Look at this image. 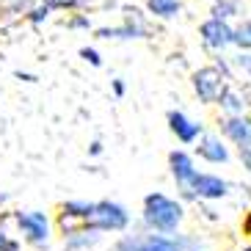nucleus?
Instances as JSON below:
<instances>
[{"label": "nucleus", "mask_w": 251, "mask_h": 251, "mask_svg": "<svg viewBox=\"0 0 251 251\" xmlns=\"http://www.w3.org/2000/svg\"><path fill=\"white\" fill-rule=\"evenodd\" d=\"M144 226L149 232H163V235H174L185 218V210L177 199H169L166 193H149L144 199Z\"/></svg>", "instance_id": "f257e3e1"}, {"label": "nucleus", "mask_w": 251, "mask_h": 251, "mask_svg": "<svg viewBox=\"0 0 251 251\" xmlns=\"http://www.w3.org/2000/svg\"><path fill=\"white\" fill-rule=\"evenodd\" d=\"M193 237L188 235H163V232H144V235H122L113 251H188Z\"/></svg>", "instance_id": "f03ea898"}, {"label": "nucleus", "mask_w": 251, "mask_h": 251, "mask_svg": "<svg viewBox=\"0 0 251 251\" xmlns=\"http://www.w3.org/2000/svg\"><path fill=\"white\" fill-rule=\"evenodd\" d=\"M130 226V213L125 204L111 199L94 201L91 215L83 221V229H94V232H125Z\"/></svg>", "instance_id": "7ed1b4c3"}, {"label": "nucleus", "mask_w": 251, "mask_h": 251, "mask_svg": "<svg viewBox=\"0 0 251 251\" xmlns=\"http://www.w3.org/2000/svg\"><path fill=\"white\" fill-rule=\"evenodd\" d=\"M14 224L20 229V235L25 237V243L33 246L36 251H47L50 249V237H52V226H50V218L47 213L42 210H20L14 213Z\"/></svg>", "instance_id": "20e7f679"}, {"label": "nucleus", "mask_w": 251, "mask_h": 251, "mask_svg": "<svg viewBox=\"0 0 251 251\" xmlns=\"http://www.w3.org/2000/svg\"><path fill=\"white\" fill-rule=\"evenodd\" d=\"M226 75L221 72L218 67H201L193 72L191 83H193V91H196V97H199L201 102H218L224 94V89H226Z\"/></svg>", "instance_id": "39448f33"}, {"label": "nucleus", "mask_w": 251, "mask_h": 251, "mask_svg": "<svg viewBox=\"0 0 251 251\" xmlns=\"http://www.w3.org/2000/svg\"><path fill=\"white\" fill-rule=\"evenodd\" d=\"M199 36H201V45L215 52H221L229 45H235V28L226 20H218V17H210L207 23L199 25Z\"/></svg>", "instance_id": "423d86ee"}, {"label": "nucleus", "mask_w": 251, "mask_h": 251, "mask_svg": "<svg viewBox=\"0 0 251 251\" xmlns=\"http://www.w3.org/2000/svg\"><path fill=\"white\" fill-rule=\"evenodd\" d=\"M169 169H171V177H174L177 188L182 191V196L185 199H193L191 185H193V179H196V174H199L193 157L188 155V152H182V149H174L169 155Z\"/></svg>", "instance_id": "0eeeda50"}, {"label": "nucleus", "mask_w": 251, "mask_h": 251, "mask_svg": "<svg viewBox=\"0 0 251 251\" xmlns=\"http://www.w3.org/2000/svg\"><path fill=\"white\" fill-rule=\"evenodd\" d=\"M191 193H193V199L215 201V199H224L229 193V182L221 179L218 174H196V179L191 185Z\"/></svg>", "instance_id": "6e6552de"}, {"label": "nucleus", "mask_w": 251, "mask_h": 251, "mask_svg": "<svg viewBox=\"0 0 251 251\" xmlns=\"http://www.w3.org/2000/svg\"><path fill=\"white\" fill-rule=\"evenodd\" d=\"M166 119H169V130L177 135V141H182V144H196V141L201 138V133H204V127H201L199 122L188 119L182 111H169Z\"/></svg>", "instance_id": "1a4fd4ad"}, {"label": "nucleus", "mask_w": 251, "mask_h": 251, "mask_svg": "<svg viewBox=\"0 0 251 251\" xmlns=\"http://www.w3.org/2000/svg\"><path fill=\"white\" fill-rule=\"evenodd\" d=\"M196 152H199V157L207 160V163H226L229 160V149L221 141V135H204L201 133Z\"/></svg>", "instance_id": "9d476101"}, {"label": "nucleus", "mask_w": 251, "mask_h": 251, "mask_svg": "<svg viewBox=\"0 0 251 251\" xmlns=\"http://www.w3.org/2000/svg\"><path fill=\"white\" fill-rule=\"evenodd\" d=\"M221 133L226 135L232 144H243V141L251 135V119H246L243 113H237V116H226L221 122Z\"/></svg>", "instance_id": "9b49d317"}, {"label": "nucleus", "mask_w": 251, "mask_h": 251, "mask_svg": "<svg viewBox=\"0 0 251 251\" xmlns=\"http://www.w3.org/2000/svg\"><path fill=\"white\" fill-rule=\"evenodd\" d=\"M97 243H100V232H94V229H77V232L64 237V251H86Z\"/></svg>", "instance_id": "f8f14e48"}, {"label": "nucleus", "mask_w": 251, "mask_h": 251, "mask_svg": "<svg viewBox=\"0 0 251 251\" xmlns=\"http://www.w3.org/2000/svg\"><path fill=\"white\" fill-rule=\"evenodd\" d=\"M182 3L179 0H147V11L157 20H171V17L179 14Z\"/></svg>", "instance_id": "ddd939ff"}, {"label": "nucleus", "mask_w": 251, "mask_h": 251, "mask_svg": "<svg viewBox=\"0 0 251 251\" xmlns=\"http://www.w3.org/2000/svg\"><path fill=\"white\" fill-rule=\"evenodd\" d=\"M218 105H221L224 111L229 113V116H237V113H243V108H246V100L240 94H237L235 89H224V94H221V100H218Z\"/></svg>", "instance_id": "4468645a"}, {"label": "nucleus", "mask_w": 251, "mask_h": 251, "mask_svg": "<svg viewBox=\"0 0 251 251\" xmlns=\"http://www.w3.org/2000/svg\"><path fill=\"white\" fill-rule=\"evenodd\" d=\"M240 14V0H215L213 3V17L229 20V17Z\"/></svg>", "instance_id": "2eb2a0df"}, {"label": "nucleus", "mask_w": 251, "mask_h": 251, "mask_svg": "<svg viewBox=\"0 0 251 251\" xmlns=\"http://www.w3.org/2000/svg\"><path fill=\"white\" fill-rule=\"evenodd\" d=\"M97 39H138V33H135L130 25H119V28H100L97 30Z\"/></svg>", "instance_id": "dca6fc26"}, {"label": "nucleus", "mask_w": 251, "mask_h": 251, "mask_svg": "<svg viewBox=\"0 0 251 251\" xmlns=\"http://www.w3.org/2000/svg\"><path fill=\"white\" fill-rule=\"evenodd\" d=\"M0 251H23L20 240H17L6 226V218H0Z\"/></svg>", "instance_id": "f3484780"}, {"label": "nucleus", "mask_w": 251, "mask_h": 251, "mask_svg": "<svg viewBox=\"0 0 251 251\" xmlns=\"http://www.w3.org/2000/svg\"><path fill=\"white\" fill-rule=\"evenodd\" d=\"M235 45L240 50H251V20H246L243 25L235 28Z\"/></svg>", "instance_id": "a211bd4d"}, {"label": "nucleus", "mask_w": 251, "mask_h": 251, "mask_svg": "<svg viewBox=\"0 0 251 251\" xmlns=\"http://www.w3.org/2000/svg\"><path fill=\"white\" fill-rule=\"evenodd\" d=\"M80 58L89 61L91 67H102V58H100V52L94 47H80Z\"/></svg>", "instance_id": "6ab92c4d"}, {"label": "nucleus", "mask_w": 251, "mask_h": 251, "mask_svg": "<svg viewBox=\"0 0 251 251\" xmlns=\"http://www.w3.org/2000/svg\"><path fill=\"white\" fill-rule=\"evenodd\" d=\"M50 11H52V8H50V6H47V3H45V6L33 8V11H30V14H28V20H30V23H33V25H39V23H42V20H47V17H50Z\"/></svg>", "instance_id": "aec40b11"}, {"label": "nucleus", "mask_w": 251, "mask_h": 251, "mask_svg": "<svg viewBox=\"0 0 251 251\" xmlns=\"http://www.w3.org/2000/svg\"><path fill=\"white\" fill-rule=\"evenodd\" d=\"M67 28H72V30H77V28H91V20L86 14H77V17H72L67 23Z\"/></svg>", "instance_id": "412c9836"}, {"label": "nucleus", "mask_w": 251, "mask_h": 251, "mask_svg": "<svg viewBox=\"0 0 251 251\" xmlns=\"http://www.w3.org/2000/svg\"><path fill=\"white\" fill-rule=\"evenodd\" d=\"M237 149H240V157H243V163L251 169V135L243 141V144H237Z\"/></svg>", "instance_id": "4be33fe9"}, {"label": "nucleus", "mask_w": 251, "mask_h": 251, "mask_svg": "<svg viewBox=\"0 0 251 251\" xmlns=\"http://www.w3.org/2000/svg\"><path fill=\"white\" fill-rule=\"evenodd\" d=\"M235 64H237L240 69H243V72H249V75H251V52H240V55L235 58Z\"/></svg>", "instance_id": "5701e85b"}, {"label": "nucleus", "mask_w": 251, "mask_h": 251, "mask_svg": "<svg viewBox=\"0 0 251 251\" xmlns=\"http://www.w3.org/2000/svg\"><path fill=\"white\" fill-rule=\"evenodd\" d=\"M125 83H122V80H113V94H116V97H125Z\"/></svg>", "instance_id": "b1692460"}, {"label": "nucleus", "mask_w": 251, "mask_h": 251, "mask_svg": "<svg viewBox=\"0 0 251 251\" xmlns=\"http://www.w3.org/2000/svg\"><path fill=\"white\" fill-rule=\"evenodd\" d=\"M243 232H246V235L251 237V210H249V213H246V218H243Z\"/></svg>", "instance_id": "393cba45"}, {"label": "nucleus", "mask_w": 251, "mask_h": 251, "mask_svg": "<svg viewBox=\"0 0 251 251\" xmlns=\"http://www.w3.org/2000/svg\"><path fill=\"white\" fill-rule=\"evenodd\" d=\"M89 152H91V155H102V144H100V141H94V144L89 147Z\"/></svg>", "instance_id": "a878e982"}, {"label": "nucleus", "mask_w": 251, "mask_h": 251, "mask_svg": "<svg viewBox=\"0 0 251 251\" xmlns=\"http://www.w3.org/2000/svg\"><path fill=\"white\" fill-rule=\"evenodd\" d=\"M17 77H20V80H28V83H33V80H36L33 75H25V72H17Z\"/></svg>", "instance_id": "bb28decb"}, {"label": "nucleus", "mask_w": 251, "mask_h": 251, "mask_svg": "<svg viewBox=\"0 0 251 251\" xmlns=\"http://www.w3.org/2000/svg\"><path fill=\"white\" fill-rule=\"evenodd\" d=\"M8 201V193H0V204H6Z\"/></svg>", "instance_id": "cd10ccee"}]
</instances>
